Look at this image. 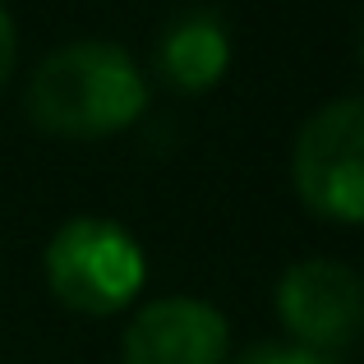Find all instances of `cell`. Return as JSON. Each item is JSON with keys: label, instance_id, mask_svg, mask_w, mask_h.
<instances>
[{"label": "cell", "instance_id": "cell-8", "mask_svg": "<svg viewBox=\"0 0 364 364\" xmlns=\"http://www.w3.org/2000/svg\"><path fill=\"white\" fill-rule=\"evenodd\" d=\"M14 65H18V33H14V18L0 9V92L14 79Z\"/></svg>", "mask_w": 364, "mask_h": 364}, {"label": "cell", "instance_id": "cell-3", "mask_svg": "<svg viewBox=\"0 0 364 364\" xmlns=\"http://www.w3.org/2000/svg\"><path fill=\"white\" fill-rule=\"evenodd\" d=\"M291 180L314 217L364 226V97H337L300 124Z\"/></svg>", "mask_w": 364, "mask_h": 364}, {"label": "cell", "instance_id": "cell-2", "mask_svg": "<svg viewBox=\"0 0 364 364\" xmlns=\"http://www.w3.org/2000/svg\"><path fill=\"white\" fill-rule=\"evenodd\" d=\"M143 249L120 222L70 217L46 245V286L70 314L111 318L143 291Z\"/></svg>", "mask_w": 364, "mask_h": 364}, {"label": "cell", "instance_id": "cell-7", "mask_svg": "<svg viewBox=\"0 0 364 364\" xmlns=\"http://www.w3.org/2000/svg\"><path fill=\"white\" fill-rule=\"evenodd\" d=\"M235 364H341V360L323 355V350H309L300 341H254L249 350L235 355Z\"/></svg>", "mask_w": 364, "mask_h": 364}, {"label": "cell", "instance_id": "cell-6", "mask_svg": "<svg viewBox=\"0 0 364 364\" xmlns=\"http://www.w3.org/2000/svg\"><path fill=\"white\" fill-rule=\"evenodd\" d=\"M157 74L176 92H208L231 70V28L222 9L213 5H185L161 23L152 46Z\"/></svg>", "mask_w": 364, "mask_h": 364}, {"label": "cell", "instance_id": "cell-5", "mask_svg": "<svg viewBox=\"0 0 364 364\" xmlns=\"http://www.w3.org/2000/svg\"><path fill=\"white\" fill-rule=\"evenodd\" d=\"M226 314L194 295H166L143 304L120 341V364H226Z\"/></svg>", "mask_w": 364, "mask_h": 364}, {"label": "cell", "instance_id": "cell-9", "mask_svg": "<svg viewBox=\"0 0 364 364\" xmlns=\"http://www.w3.org/2000/svg\"><path fill=\"white\" fill-rule=\"evenodd\" d=\"M360 65H364V23H360Z\"/></svg>", "mask_w": 364, "mask_h": 364}, {"label": "cell", "instance_id": "cell-1", "mask_svg": "<svg viewBox=\"0 0 364 364\" xmlns=\"http://www.w3.org/2000/svg\"><path fill=\"white\" fill-rule=\"evenodd\" d=\"M148 107V79L116 42L83 37L33 70L23 111L51 139H111Z\"/></svg>", "mask_w": 364, "mask_h": 364}, {"label": "cell", "instance_id": "cell-4", "mask_svg": "<svg viewBox=\"0 0 364 364\" xmlns=\"http://www.w3.org/2000/svg\"><path fill=\"white\" fill-rule=\"evenodd\" d=\"M277 318L300 346L337 355L364 337V282L337 258H304L277 282Z\"/></svg>", "mask_w": 364, "mask_h": 364}]
</instances>
